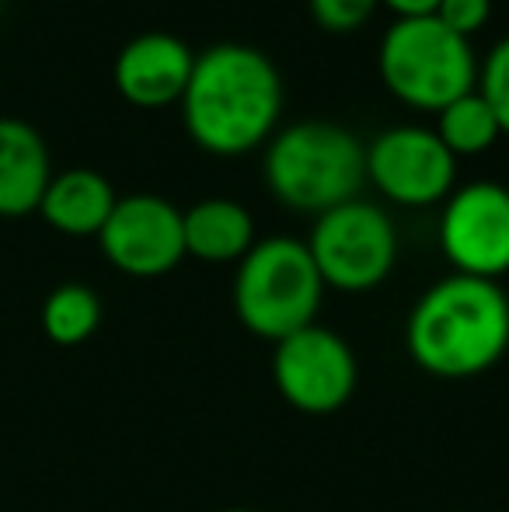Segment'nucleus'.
Returning <instances> with one entry per match:
<instances>
[{
  "label": "nucleus",
  "instance_id": "7ed1b4c3",
  "mask_svg": "<svg viewBox=\"0 0 509 512\" xmlns=\"http://www.w3.org/2000/svg\"><path fill=\"white\" fill-rule=\"evenodd\" d=\"M262 175L283 206L321 216L360 199L367 182V147L335 122H293L269 136Z\"/></svg>",
  "mask_w": 509,
  "mask_h": 512
},
{
  "label": "nucleus",
  "instance_id": "0eeeda50",
  "mask_svg": "<svg viewBox=\"0 0 509 512\" xmlns=\"http://www.w3.org/2000/svg\"><path fill=\"white\" fill-rule=\"evenodd\" d=\"M272 380L290 408L304 415H332L356 394L360 366L339 331L314 321L276 342Z\"/></svg>",
  "mask_w": 509,
  "mask_h": 512
},
{
  "label": "nucleus",
  "instance_id": "ddd939ff",
  "mask_svg": "<svg viewBox=\"0 0 509 512\" xmlns=\"http://www.w3.org/2000/svg\"><path fill=\"white\" fill-rule=\"evenodd\" d=\"M116 199V189H112V182L105 175H98L91 168H70L49 178L39 213L60 234L98 237L109 213L116 209Z\"/></svg>",
  "mask_w": 509,
  "mask_h": 512
},
{
  "label": "nucleus",
  "instance_id": "f3484780",
  "mask_svg": "<svg viewBox=\"0 0 509 512\" xmlns=\"http://www.w3.org/2000/svg\"><path fill=\"white\" fill-rule=\"evenodd\" d=\"M478 95L496 112L503 133H509V35L485 56V67L478 70Z\"/></svg>",
  "mask_w": 509,
  "mask_h": 512
},
{
  "label": "nucleus",
  "instance_id": "a211bd4d",
  "mask_svg": "<svg viewBox=\"0 0 509 512\" xmlns=\"http://www.w3.org/2000/svg\"><path fill=\"white\" fill-rule=\"evenodd\" d=\"M311 14L328 32H356L370 21L381 0H307Z\"/></svg>",
  "mask_w": 509,
  "mask_h": 512
},
{
  "label": "nucleus",
  "instance_id": "aec40b11",
  "mask_svg": "<svg viewBox=\"0 0 509 512\" xmlns=\"http://www.w3.org/2000/svg\"><path fill=\"white\" fill-rule=\"evenodd\" d=\"M381 4L391 7L398 18H429V14H436L440 0H381Z\"/></svg>",
  "mask_w": 509,
  "mask_h": 512
},
{
  "label": "nucleus",
  "instance_id": "20e7f679",
  "mask_svg": "<svg viewBox=\"0 0 509 512\" xmlns=\"http://www.w3.org/2000/svg\"><path fill=\"white\" fill-rule=\"evenodd\" d=\"M325 297L311 251L297 237H265L238 262L234 272V314L252 335L283 342L314 324Z\"/></svg>",
  "mask_w": 509,
  "mask_h": 512
},
{
  "label": "nucleus",
  "instance_id": "412c9836",
  "mask_svg": "<svg viewBox=\"0 0 509 512\" xmlns=\"http://www.w3.org/2000/svg\"><path fill=\"white\" fill-rule=\"evenodd\" d=\"M217 512H255V509H248V506H231V509H217Z\"/></svg>",
  "mask_w": 509,
  "mask_h": 512
},
{
  "label": "nucleus",
  "instance_id": "f03ea898",
  "mask_svg": "<svg viewBox=\"0 0 509 512\" xmlns=\"http://www.w3.org/2000/svg\"><path fill=\"white\" fill-rule=\"evenodd\" d=\"M405 345L422 373L471 380L489 373L509 349V297L499 283L475 276L440 279L415 300Z\"/></svg>",
  "mask_w": 509,
  "mask_h": 512
},
{
  "label": "nucleus",
  "instance_id": "dca6fc26",
  "mask_svg": "<svg viewBox=\"0 0 509 512\" xmlns=\"http://www.w3.org/2000/svg\"><path fill=\"white\" fill-rule=\"evenodd\" d=\"M436 136L454 157H471L485 154L503 136V126H499L496 112L475 88L436 112Z\"/></svg>",
  "mask_w": 509,
  "mask_h": 512
},
{
  "label": "nucleus",
  "instance_id": "6ab92c4d",
  "mask_svg": "<svg viewBox=\"0 0 509 512\" xmlns=\"http://www.w3.org/2000/svg\"><path fill=\"white\" fill-rule=\"evenodd\" d=\"M489 14H492V0H440L433 18H440L450 32L471 39L478 28H485Z\"/></svg>",
  "mask_w": 509,
  "mask_h": 512
},
{
  "label": "nucleus",
  "instance_id": "9d476101",
  "mask_svg": "<svg viewBox=\"0 0 509 512\" xmlns=\"http://www.w3.org/2000/svg\"><path fill=\"white\" fill-rule=\"evenodd\" d=\"M105 258L133 279L168 276L185 258L182 209L168 199L136 192L116 199V209L98 234Z\"/></svg>",
  "mask_w": 509,
  "mask_h": 512
},
{
  "label": "nucleus",
  "instance_id": "39448f33",
  "mask_svg": "<svg viewBox=\"0 0 509 512\" xmlns=\"http://www.w3.org/2000/svg\"><path fill=\"white\" fill-rule=\"evenodd\" d=\"M377 70L398 102L422 112H440L475 91L478 81L471 39L450 32L433 14L394 21L381 39Z\"/></svg>",
  "mask_w": 509,
  "mask_h": 512
},
{
  "label": "nucleus",
  "instance_id": "f8f14e48",
  "mask_svg": "<svg viewBox=\"0 0 509 512\" xmlns=\"http://www.w3.org/2000/svg\"><path fill=\"white\" fill-rule=\"evenodd\" d=\"M49 171L46 140L25 119H0V216H25L39 209Z\"/></svg>",
  "mask_w": 509,
  "mask_h": 512
},
{
  "label": "nucleus",
  "instance_id": "423d86ee",
  "mask_svg": "<svg viewBox=\"0 0 509 512\" xmlns=\"http://www.w3.org/2000/svg\"><path fill=\"white\" fill-rule=\"evenodd\" d=\"M318 276L325 290L367 293L391 276L398 262V230L381 206L349 199L314 220L307 237Z\"/></svg>",
  "mask_w": 509,
  "mask_h": 512
},
{
  "label": "nucleus",
  "instance_id": "f257e3e1",
  "mask_svg": "<svg viewBox=\"0 0 509 512\" xmlns=\"http://www.w3.org/2000/svg\"><path fill=\"white\" fill-rule=\"evenodd\" d=\"M283 81L272 60L245 42H217L196 56L182 119L189 136L217 157H238L276 133Z\"/></svg>",
  "mask_w": 509,
  "mask_h": 512
},
{
  "label": "nucleus",
  "instance_id": "9b49d317",
  "mask_svg": "<svg viewBox=\"0 0 509 512\" xmlns=\"http://www.w3.org/2000/svg\"><path fill=\"white\" fill-rule=\"evenodd\" d=\"M196 56L178 35L143 32L129 39L116 56V88L140 108H164L182 102Z\"/></svg>",
  "mask_w": 509,
  "mask_h": 512
},
{
  "label": "nucleus",
  "instance_id": "4468645a",
  "mask_svg": "<svg viewBox=\"0 0 509 512\" xmlns=\"http://www.w3.org/2000/svg\"><path fill=\"white\" fill-rule=\"evenodd\" d=\"M185 255L210 265L241 262L255 248V220L234 199H203L182 209Z\"/></svg>",
  "mask_w": 509,
  "mask_h": 512
},
{
  "label": "nucleus",
  "instance_id": "2eb2a0df",
  "mask_svg": "<svg viewBox=\"0 0 509 512\" xmlns=\"http://www.w3.org/2000/svg\"><path fill=\"white\" fill-rule=\"evenodd\" d=\"M42 331L53 345L74 349L84 345L102 324V300L91 286L84 283H63L42 304Z\"/></svg>",
  "mask_w": 509,
  "mask_h": 512
},
{
  "label": "nucleus",
  "instance_id": "1a4fd4ad",
  "mask_svg": "<svg viewBox=\"0 0 509 512\" xmlns=\"http://www.w3.org/2000/svg\"><path fill=\"white\" fill-rule=\"evenodd\" d=\"M367 178L398 206H433L454 192L457 157L436 129L391 126L367 147Z\"/></svg>",
  "mask_w": 509,
  "mask_h": 512
},
{
  "label": "nucleus",
  "instance_id": "6e6552de",
  "mask_svg": "<svg viewBox=\"0 0 509 512\" xmlns=\"http://www.w3.org/2000/svg\"><path fill=\"white\" fill-rule=\"evenodd\" d=\"M440 248L454 272L499 279L509 272V189L471 182L447 196L440 216Z\"/></svg>",
  "mask_w": 509,
  "mask_h": 512
}]
</instances>
